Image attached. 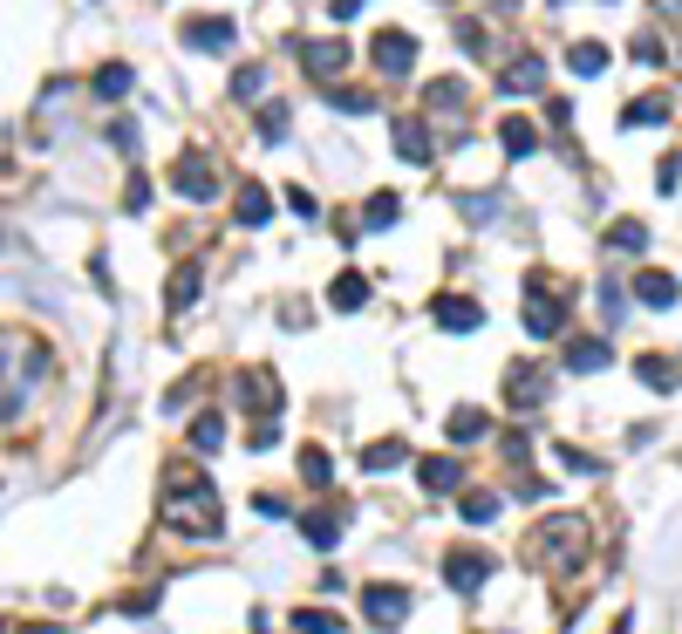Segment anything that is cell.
Returning <instances> with one entry per match:
<instances>
[{
	"instance_id": "6da1fadb",
	"label": "cell",
	"mask_w": 682,
	"mask_h": 634,
	"mask_svg": "<svg viewBox=\"0 0 682 634\" xmlns=\"http://www.w3.org/2000/svg\"><path fill=\"white\" fill-rule=\"evenodd\" d=\"M171 525L178 532H219V498L198 471H178L171 478Z\"/></svg>"
},
{
	"instance_id": "7a4b0ae2",
	"label": "cell",
	"mask_w": 682,
	"mask_h": 634,
	"mask_svg": "<svg viewBox=\"0 0 682 634\" xmlns=\"http://www.w3.org/2000/svg\"><path fill=\"white\" fill-rule=\"evenodd\" d=\"M526 328L539 341L567 335V287L553 294V280H532V287H526Z\"/></svg>"
},
{
	"instance_id": "3957f363",
	"label": "cell",
	"mask_w": 682,
	"mask_h": 634,
	"mask_svg": "<svg viewBox=\"0 0 682 634\" xmlns=\"http://www.w3.org/2000/svg\"><path fill=\"white\" fill-rule=\"evenodd\" d=\"M355 62V48H348V35H328V41H301V69L314 75V82H335L341 69Z\"/></svg>"
},
{
	"instance_id": "277c9868",
	"label": "cell",
	"mask_w": 682,
	"mask_h": 634,
	"mask_svg": "<svg viewBox=\"0 0 682 634\" xmlns=\"http://www.w3.org/2000/svg\"><path fill=\"white\" fill-rule=\"evenodd\" d=\"M492 553H478V546H457L451 560H444V580H451V594H478L485 580H492Z\"/></svg>"
},
{
	"instance_id": "5b68a950",
	"label": "cell",
	"mask_w": 682,
	"mask_h": 634,
	"mask_svg": "<svg viewBox=\"0 0 682 634\" xmlns=\"http://www.w3.org/2000/svg\"><path fill=\"white\" fill-rule=\"evenodd\" d=\"M369 55H376L382 75H410L417 69V35H403V28H382L376 41H369Z\"/></svg>"
},
{
	"instance_id": "8992f818",
	"label": "cell",
	"mask_w": 682,
	"mask_h": 634,
	"mask_svg": "<svg viewBox=\"0 0 682 634\" xmlns=\"http://www.w3.org/2000/svg\"><path fill=\"white\" fill-rule=\"evenodd\" d=\"M171 191H178V198H212V191H219V171H212L205 157H178V164H171Z\"/></svg>"
},
{
	"instance_id": "52a82bcc",
	"label": "cell",
	"mask_w": 682,
	"mask_h": 634,
	"mask_svg": "<svg viewBox=\"0 0 682 634\" xmlns=\"http://www.w3.org/2000/svg\"><path fill=\"white\" fill-rule=\"evenodd\" d=\"M539 82H546V62H539V55H519V62L498 69V89H505V96H532Z\"/></svg>"
},
{
	"instance_id": "ba28073f",
	"label": "cell",
	"mask_w": 682,
	"mask_h": 634,
	"mask_svg": "<svg viewBox=\"0 0 682 634\" xmlns=\"http://www.w3.org/2000/svg\"><path fill=\"white\" fill-rule=\"evenodd\" d=\"M389 137H396V150H403L410 164H430V157H437L430 130H423V116H396V130H389Z\"/></svg>"
},
{
	"instance_id": "9c48e42d",
	"label": "cell",
	"mask_w": 682,
	"mask_h": 634,
	"mask_svg": "<svg viewBox=\"0 0 682 634\" xmlns=\"http://www.w3.org/2000/svg\"><path fill=\"white\" fill-rule=\"evenodd\" d=\"M437 321H444L451 335H471V328L485 321V307H478V300H464V294H437Z\"/></svg>"
},
{
	"instance_id": "30bf717a",
	"label": "cell",
	"mask_w": 682,
	"mask_h": 634,
	"mask_svg": "<svg viewBox=\"0 0 682 634\" xmlns=\"http://www.w3.org/2000/svg\"><path fill=\"white\" fill-rule=\"evenodd\" d=\"M239 403H246V410H253V416H266V410H280V382H273V375H266V369H253V375H239Z\"/></svg>"
},
{
	"instance_id": "8fae6325",
	"label": "cell",
	"mask_w": 682,
	"mask_h": 634,
	"mask_svg": "<svg viewBox=\"0 0 682 634\" xmlns=\"http://www.w3.org/2000/svg\"><path fill=\"white\" fill-rule=\"evenodd\" d=\"M369 621H376V628H396V621H403V614H410V594H403V587H369Z\"/></svg>"
},
{
	"instance_id": "7c38bea8",
	"label": "cell",
	"mask_w": 682,
	"mask_h": 634,
	"mask_svg": "<svg viewBox=\"0 0 682 634\" xmlns=\"http://www.w3.org/2000/svg\"><path fill=\"white\" fill-rule=\"evenodd\" d=\"M607 362H614V348H607L601 335L567 341V369H573V375H594V369H607Z\"/></svg>"
},
{
	"instance_id": "4fadbf2b",
	"label": "cell",
	"mask_w": 682,
	"mask_h": 634,
	"mask_svg": "<svg viewBox=\"0 0 682 634\" xmlns=\"http://www.w3.org/2000/svg\"><path fill=\"white\" fill-rule=\"evenodd\" d=\"M362 300H369V280H362V273H335V280H328V307H335V314H355Z\"/></svg>"
},
{
	"instance_id": "5bb4252c",
	"label": "cell",
	"mask_w": 682,
	"mask_h": 634,
	"mask_svg": "<svg viewBox=\"0 0 682 634\" xmlns=\"http://www.w3.org/2000/svg\"><path fill=\"white\" fill-rule=\"evenodd\" d=\"M185 48H232V21H185Z\"/></svg>"
},
{
	"instance_id": "9a60e30c",
	"label": "cell",
	"mask_w": 682,
	"mask_h": 634,
	"mask_svg": "<svg viewBox=\"0 0 682 634\" xmlns=\"http://www.w3.org/2000/svg\"><path fill=\"white\" fill-rule=\"evenodd\" d=\"M266 219H273V198L253 178H239V225H266Z\"/></svg>"
},
{
	"instance_id": "2e32d148",
	"label": "cell",
	"mask_w": 682,
	"mask_h": 634,
	"mask_svg": "<svg viewBox=\"0 0 682 634\" xmlns=\"http://www.w3.org/2000/svg\"><path fill=\"white\" fill-rule=\"evenodd\" d=\"M498 144L512 150V157H532V144H539V130H532L526 116H505V123H498Z\"/></svg>"
},
{
	"instance_id": "e0dca14e",
	"label": "cell",
	"mask_w": 682,
	"mask_h": 634,
	"mask_svg": "<svg viewBox=\"0 0 682 634\" xmlns=\"http://www.w3.org/2000/svg\"><path fill=\"white\" fill-rule=\"evenodd\" d=\"M396 219H403V198H396V191H376V198H369V212H362L369 232H389Z\"/></svg>"
},
{
	"instance_id": "ac0fdd59",
	"label": "cell",
	"mask_w": 682,
	"mask_h": 634,
	"mask_svg": "<svg viewBox=\"0 0 682 634\" xmlns=\"http://www.w3.org/2000/svg\"><path fill=\"white\" fill-rule=\"evenodd\" d=\"M635 294H642V307H676V280H669V273H642V280H635Z\"/></svg>"
},
{
	"instance_id": "d6986e66",
	"label": "cell",
	"mask_w": 682,
	"mask_h": 634,
	"mask_svg": "<svg viewBox=\"0 0 682 634\" xmlns=\"http://www.w3.org/2000/svg\"><path fill=\"white\" fill-rule=\"evenodd\" d=\"M423 103H430L437 116H457V110H464V82H451V75H444V82H430V89H423Z\"/></svg>"
},
{
	"instance_id": "ffe728a7",
	"label": "cell",
	"mask_w": 682,
	"mask_h": 634,
	"mask_svg": "<svg viewBox=\"0 0 682 634\" xmlns=\"http://www.w3.org/2000/svg\"><path fill=\"white\" fill-rule=\"evenodd\" d=\"M512 403H519V410H539V403H546V382H539V369H512Z\"/></svg>"
},
{
	"instance_id": "44dd1931",
	"label": "cell",
	"mask_w": 682,
	"mask_h": 634,
	"mask_svg": "<svg viewBox=\"0 0 682 634\" xmlns=\"http://www.w3.org/2000/svg\"><path fill=\"white\" fill-rule=\"evenodd\" d=\"M191 300H198V266H178V273H171V287H164V307L178 314V307H191Z\"/></svg>"
},
{
	"instance_id": "7402d4cb",
	"label": "cell",
	"mask_w": 682,
	"mask_h": 634,
	"mask_svg": "<svg viewBox=\"0 0 682 634\" xmlns=\"http://www.w3.org/2000/svg\"><path fill=\"white\" fill-rule=\"evenodd\" d=\"M301 532H307V546H321V553H328V546H335V539H341L335 512H307V519H301Z\"/></svg>"
},
{
	"instance_id": "603a6c76",
	"label": "cell",
	"mask_w": 682,
	"mask_h": 634,
	"mask_svg": "<svg viewBox=\"0 0 682 634\" xmlns=\"http://www.w3.org/2000/svg\"><path fill=\"white\" fill-rule=\"evenodd\" d=\"M635 375H642L648 389H662V396L676 389V362H662V355H642V362H635Z\"/></svg>"
},
{
	"instance_id": "cb8c5ba5",
	"label": "cell",
	"mask_w": 682,
	"mask_h": 634,
	"mask_svg": "<svg viewBox=\"0 0 682 634\" xmlns=\"http://www.w3.org/2000/svg\"><path fill=\"white\" fill-rule=\"evenodd\" d=\"M567 62H573V75H601L607 69V48H601V41H573Z\"/></svg>"
},
{
	"instance_id": "d4e9b609",
	"label": "cell",
	"mask_w": 682,
	"mask_h": 634,
	"mask_svg": "<svg viewBox=\"0 0 682 634\" xmlns=\"http://www.w3.org/2000/svg\"><path fill=\"white\" fill-rule=\"evenodd\" d=\"M219 444H226V423H219V416H198V423H191V450H205V457H212Z\"/></svg>"
},
{
	"instance_id": "484cf974",
	"label": "cell",
	"mask_w": 682,
	"mask_h": 634,
	"mask_svg": "<svg viewBox=\"0 0 682 634\" xmlns=\"http://www.w3.org/2000/svg\"><path fill=\"white\" fill-rule=\"evenodd\" d=\"M403 457H410V450H403V437H396V444H369V450H362V464H369V471H396Z\"/></svg>"
},
{
	"instance_id": "4316f807",
	"label": "cell",
	"mask_w": 682,
	"mask_h": 634,
	"mask_svg": "<svg viewBox=\"0 0 682 634\" xmlns=\"http://www.w3.org/2000/svg\"><path fill=\"white\" fill-rule=\"evenodd\" d=\"M96 96H130V69H123V62H110V69H96Z\"/></svg>"
},
{
	"instance_id": "83f0119b",
	"label": "cell",
	"mask_w": 682,
	"mask_h": 634,
	"mask_svg": "<svg viewBox=\"0 0 682 634\" xmlns=\"http://www.w3.org/2000/svg\"><path fill=\"white\" fill-rule=\"evenodd\" d=\"M294 634H341V621L321 614V607H301V614H294Z\"/></svg>"
},
{
	"instance_id": "f1b7e54d",
	"label": "cell",
	"mask_w": 682,
	"mask_h": 634,
	"mask_svg": "<svg viewBox=\"0 0 682 634\" xmlns=\"http://www.w3.org/2000/svg\"><path fill=\"white\" fill-rule=\"evenodd\" d=\"M457 485V464L451 457H430V464H423V491H451Z\"/></svg>"
},
{
	"instance_id": "f546056e",
	"label": "cell",
	"mask_w": 682,
	"mask_h": 634,
	"mask_svg": "<svg viewBox=\"0 0 682 634\" xmlns=\"http://www.w3.org/2000/svg\"><path fill=\"white\" fill-rule=\"evenodd\" d=\"M451 437H457V444L485 437V410H451Z\"/></svg>"
},
{
	"instance_id": "4dcf8cb0",
	"label": "cell",
	"mask_w": 682,
	"mask_h": 634,
	"mask_svg": "<svg viewBox=\"0 0 682 634\" xmlns=\"http://www.w3.org/2000/svg\"><path fill=\"white\" fill-rule=\"evenodd\" d=\"M628 123L642 130V123H669V96H642L635 110H628Z\"/></svg>"
},
{
	"instance_id": "1f68e13d",
	"label": "cell",
	"mask_w": 682,
	"mask_h": 634,
	"mask_svg": "<svg viewBox=\"0 0 682 634\" xmlns=\"http://www.w3.org/2000/svg\"><path fill=\"white\" fill-rule=\"evenodd\" d=\"M607 239H614V246H621V253H642V246H648V225H635V219H621V225H614V232H607Z\"/></svg>"
},
{
	"instance_id": "d6a6232c",
	"label": "cell",
	"mask_w": 682,
	"mask_h": 634,
	"mask_svg": "<svg viewBox=\"0 0 682 634\" xmlns=\"http://www.w3.org/2000/svg\"><path fill=\"white\" fill-rule=\"evenodd\" d=\"M457 512H464L471 525H485V519H498V498H492V491H471V498H464Z\"/></svg>"
},
{
	"instance_id": "836d02e7",
	"label": "cell",
	"mask_w": 682,
	"mask_h": 634,
	"mask_svg": "<svg viewBox=\"0 0 682 634\" xmlns=\"http://www.w3.org/2000/svg\"><path fill=\"white\" fill-rule=\"evenodd\" d=\"M457 212H471V225H492L505 205H498V198H471V191H464V198H457Z\"/></svg>"
},
{
	"instance_id": "e575fe53",
	"label": "cell",
	"mask_w": 682,
	"mask_h": 634,
	"mask_svg": "<svg viewBox=\"0 0 682 634\" xmlns=\"http://www.w3.org/2000/svg\"><path fill=\"white\" fill-rule=\"evenodd\" d=\"M260 137H266V144L287 137V103H266V110H260Z\"/></svg>"
},
{
	"instance_id": "d590c367",
	"label": "cell",
	"mask_w": 682,
	"mask_h": 634,
	"mask_svg": "<svg viewBox=\"0 0 682 634\" xmlns=\"http://www.w3.org/2000/svg\"><path fill=\"white\" fill-rule=\"evenodd\" d=\"M260 82H266V69H260V62H246V69L232 75V96H260Z\"/></svg>"
},
{
	"instance_id": "8d00e7d4",
	"label": "cell",
	"mask_w": 682,
	"mask_h": 634,
	"mask_svg": "<svg viewBox=\"0 0 682 634\" xmlns=\"http://www.w3.org/2000/svg\"><path fill=\"white\" fill-rule=\"evenodd\" d=\"M621 307H628V294H621V287H614V280H601V314H607V328H614V321H621Z\"/></svg>"
},
{
	"instance_id": "74e56055",
	"label": "cell",
	"mask_w": 682,
	"mask_h": 634,
	"mask_svg": "<svg viewBox=\"0 0 682 634\" xmlns=\"http://www.w3.org/2000/svg\"><path fill=\"white\" fill-rule=\"evenodd\" d=\"M301 478L307 485H328V457L321 450H301Z\"/></svg>"
},
{
	"instance_id": "f35d334b",
	"label": "cell",
	"mask_w": 682,
	"mask_h": 634,
	"mask_svg": "<svg viewBox=\"0 0 682 634\" xmlns=\"http://www.w3.org/2000/svg\"><path fill=\"white\" fill-rule=\"evenodd\" d=\"M335 110H341V116H362V110H376V103H369L362 89H335Z\"/></svg>"
},
{
	"instance_id": "ab89813d",
	"label": "cell",
	"mask_w": 682,
	"mask_h": 634,
	"mask_svg": "<svg viewBox=\"0 0 682 634\" xmlns=\"http://www.w3.org/2000/svg\"><path fill=\"white\" fill-rule=\"evenodd\" d=\"M457 41H464L471 55H485V28H478V21H457Z\"/></svg>"
},
{
	"instance_id": "60d3db41",
	"label": "cell",
	"mask_w": 682,
	"mask_h": 634,
	"mask_svg": "<svg viewBox=\"0 0 682 634\" xmlns=\"http://www.w3.org/2000/svg\"><path fill=\"white\" fill-rule=\"evenodd\" d=\"M655 185H662V191H676V185H682V157H662V171H655Z\"/></svg>"
},
{
	"instance_id": "b9f144b4",
	"label": "cell",
	"mask_w": 682,
	"mask_h": 634,
	"mask_svg": "<svg viewBox=\"0 0 682 634\" xmlns=\"http://www.w3.org/2000/svg\"><path fill=\"white\" fill-rule=\"evenodd\" d=\"M362 7H369V0H328V14H335V21H355Z\"/></svg>"
}]
</instances>
